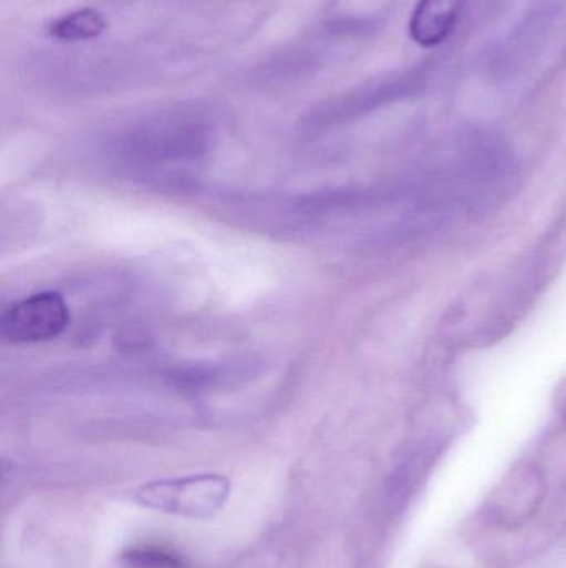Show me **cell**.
I'll use <instances>...</instances> for the list:
<instances>
[{
    "mask_svg": "<svg viewBox=\"0 0 566 568\" xmlns=\"http://www.w3.org/2000/svg\"><path fill=\"white\" fill-rule=\"evenodd\" d=\"M229 493L231 484L226 477L205 474L145 484L136 490L135 499L158 513L209 519L225 507Z\"/></svg>",
    "mask_w": 566,
    "mask_h": 568,
    "instance_id": "cell-1",
    "label": "cell"
},
{
    "mask_svg": "<svg viewBox=\"0 0 566 568\" xmlns=\"http://www.w3.org/2000/svg\"><path fill=\"white\" fill-rule=\"evenodd\" d=\"M70 324V307L56 291L30 294L10 304L0 317V333L9 343L32 344L55 339Z\"/></svg>",
    "mask_w": 566,
    "mask_h": 568,
    "instance_id": "cell-2",
    "label": "cell"
},
{
    "mask_svg": "<svg viewBox=\"0 0 566 568\" xmlns=\"http://www.w3.org/2000/svg\"><path fill=\"white\" fill-rule=\"evenodd\" d=\"M464 0H419L411 19V36L419 45L435 47L444 42L459 17Z\"/></svg>",
    "mask_w": 566,
    "mask_h": 568,
    "instance_id": "cell-3",
    "label": "cell"
},
{
    "mask_svg": "<svg viewBox=\"0 0 566 568\" xmlns=\"http://www.w3.org/2000/svg\"><path fill=\"white\" fill-rule=\"evenodd\" d=\"M130 559L138 566L146 568H182L179 562L173 557L165 556V554H152V552H133Z\"/></svg>",
    "mask_w": 566,
    "mask_h": 568,
    "instance_id": "cell-4",
    "label": "cell"
}]
</instances>
